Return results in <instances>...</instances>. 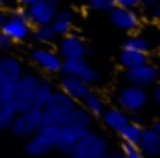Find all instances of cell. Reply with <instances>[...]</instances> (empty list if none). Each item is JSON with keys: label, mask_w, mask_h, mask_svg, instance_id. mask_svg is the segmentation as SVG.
<instances>
[{"label": "cell", "mask_w": 160, "mask_h": 158, "mask_svg": "<svg viewBox=\"0 0 160 158\" xmlns=\"http://www.w3.org/2000/svg\"><path fill=\"white\" fill-rule=\"evenodd\" d=\"M106 152H109V142L93 128H87L79 136L77 142L69 146L63 154L67 158H95L99 154H106Z\"/></svg>", "instance_id": "6da1fadb"}, {"label": "cell", "mask_w": 160, "mask_h": 158, "mask_svg": "<svg viewBox=\"0 0 160 158\" xmlns=\"http://www.w3.org/2000/svg\"><path fill=\"white\" fill-rule=\"evenodd\" d=\"M24 73V65L14 55H2L0 59V101H12L18 79Z\"/></svg>", "instance_id": "7a4b0ae2"}, {"label": "cell", "mask_w": 160, "mask_h": 158, "mask_svg": "<svg viewBox=\"0 0 160 158\" xmlns=\"http://www.w3.org/2000/svg\"><path fill=\"white\" fill-rule=\"evenodd\" d=\"M77 106L73 97H69L67 93H63L61 89H55L49 103L43 107V126H61L65 116L69 114L73 107Z\"/></svg>", "instance_id": "3957f363"}, {"label": "cell", "mask_w": 160, "mask_h": 158, "mask_svg": "<svg viewBox=\"0 0 160 158\" xmlns=\"http://www.w3.org/2000/svg\"><path fill=\"white\" fill-rule=\"evenodd\" d=\"M122 49H134L146 55L160 49V24H142L136 32L126 37Z\"/></svg>", "instance_id": "277c9868"}, {"label": "cell", "mask_w": 160, "mask_h": 158, "mask_svg": "<svg viewBox=\"0 0 160 158\" xmlns=\"http://www.w3.org/2000/svg\"><path fill=\"white\" fill-rule=\"evenodd\" d=\"M41 128H43V110L32 106V107H28V110L16 114L14 122H12V126H10V132L16 138L28 140L32 134H37Z\"/></svg>", "instance_id": "5b68a950"}, {"label": "cell", "mask_w": 160, "mask_h": 158, "mask_svg": "<svg viewBox=\"0 0 160 158\" xmlns=\"http://www.w3.org/2000/svg\"><path fill=\"white\" fill-rule=\"evenodd\" d=\"M148 99H150V93H148V91H146L144 87L132 85V83L120 87V89H118V93H116L118 107H120V110H124V111H128V114H140V111L146 107Z\"/></svg>", "instance_id": "8992f818"}, {"label": "cell", "mask_w": 160, "mask_h": 158, "mask_svg": "<svg viewBox=\"0 0 160 158\" xmlns=\"http://www.w3.org/2000/svg\"><path fill=\"white\" fill-rule=\"evenodd\" d=\"M39 81H41L39 73H35V71H24L22 73V77L16 83L14 97H12L16 114L32 107V95H35V89H37V85H39Z\"/></svg>", "instance_id": "52a82bcc"}, {"label": "cell", "mask_w": 160, "mask_h": 158, "mask_svg": "<svg viewBox=\"0 0 160 158\" xmlns=\"http://www.w3.org/2000/svg\"><path fill=\"white\" fill-rule=\"evenodd\" d=\"M57 126H43L37 134L28 138V142L24 144V152L28 156H47L57 146Z\"/></svg>", "instance_id": "ba28073f"}, {"label": "cell", "mask_w": 160, "mask_h": 158, "mask_svg": "<svg viewBox=\"0 0 160 158\" xmlns=\"http://www.w3.org/2000/svg\"><path fill=\"white\" fill-rule=\"evenodd\" d=\"M63 75H71V77H79L81 81L89 83L91 87L98 85L102 81V71L95 69L85 57H77V59H63Z\"/></svg>", "instance_id": "9c48e42d"}, {"label": "cell", "mask_w": 160, "mask_h": 158, "mask_svg": "<svg viewBox=\"0 0 160 158\" xmlns=\"http://www.w3.org/2000/svg\"><path fill=\"white\" fill-rule=\"evenodd\" d=\"M31 61L32 65L45 71L47 75H61L63 69V57L59 55L57 49L51 47H35L31 51Z\"/></svg>", "instance_id": "30bf717a"}, {"label": "cell", "mask_w": 160, "mask_h": 158, "mask_svg": "<svg viewBox=\"0 0 160 158\" xmlns=\"http://www.w3.org/2000/svg\"><path fill=\"white\" fill-rule=\"evenodd\" d=\"M108 16H109V20H112L113 27L120 28V31H124V32H128V35L136 32L138 28L142 27V16L138 14L136 8L112 6L108 10Z\"/></svg>", "instance_id": "8fae6325"}, {"label": "cell", "mask_w": 160, "mask_h": 158, "mask_svg": "<svg viewBox=\"0 0 160 158\" xmlns=\"http://www.w3.org/2000/svg\"><path fill=\"white\" fill-rule=\"evenodd\" d=\"M59 8H61V0H37L35 4H31L27 8L28 20H31L32 27L51 24Z\"/></svg>", "instance_id": "7c38bea8"}, {"label": "cell", "mask_w": 160, "mask_h": 158, "mask_svg": "<svg viewBox=\"0 0 160 158\" xmlns=\"http://www.w3.org/2000/svg\"><path fill=\"white\" fill-rule=\"evenodd\" d=\"M59 55L63 59H77V57H85L89 53V45L77 32H69V35L59 37Z\"/></svg>", "instance_id": "4fadbf2b"}, {"label": "cell", "mask_w": 160, "mask_h": 158, "mask_svg": "<svg viewBox=\"0 0 160 158\" xmlns=\"http://www.w3.org/2000/svg\"><path fill=\"white\" fill-rule=\"evenodd\" d=\"M4 35L12 41V45H24L31 41V31L32 24L28 18H20V16H8V20L2 27Z\"/></svg>", "instance_id": "5bb4252c"}, {"label": "cell", "mask_w": 160, "mask_h": 158, "mask_svg": "<svg viewBox=\"0 0 160 158\" xmlns=\"http://www.w3.org/2000/svg\"><path fill=\"white\" fill-rule=\"evenodd\" d=\"M158 67L154 63H144L140 67H134V69H128L126 71V81L132 83V85H138V87H152L154 83H158Z\"/></svg>", "instance_id": "9a60e30c"}, {"label": "cell", "mask_w": 160, "mask_h": 158, "mask_svg": "<svg viewBox=\"0 0 160 158\" xmlns=\"http://www.w3.org/2000/svg\"><path fill=\"white\" fill-rule=\"evenodd\" d=\"M59 89H61L63 93H67L69 97H73L75 101L79 103L87 93H89L91 85L85 83V81H81L79 77H71V75H63L61 73V77H59Z\"/></svg>", "instance_id": "2e32d148"}, {"label": "cell", "mask_w": 160, "mask_h": 158, "mask_svg": "<svg viewBox=\"0 0 160 158\" xmlns=\"http://www.w3.org/2000/svg\"><path fill=\"white\" fill-rule=\"evenodd\" d=\"M138 148L142 150V154L146 158L160 156V132L154 130L152 126L144 128L140 136V142H138Z\"/></svg>", "instance_id": "e0dca14e"}, {"label": "cell", "mask_w": 160, "mask_h": 158, "mask_svg": "<svg viewBox=\"0 0 160 158\" xmlns=\"http://www.w3.org/2000/svg\"><path fill=\"white\" fill-rule=\"evenodd\" d=\"M51 27H53V31H55L57 37L73 32V28H75V10L73 8H59L55 18H53V22H51Z\"/></svg>", "instance_id": "ac0fdd59"}, {"label": "cell", "mask_w": 160, "mask_h": 158, "mask_svg": "<svg viewBox=\"0 0 160 158\" xmlns=\"http://www.w3.org/2000/svg\"><path fill=\"white\" fill-rule=\"evenodd\" d=\"M91 124H93V116H91L89 111H87L85 107L81 106V103H77V106H75L73 110H71L69 114L65 116V120H63L61 126H69V128L87 130V128H91Z\"/></svg>", "instance_id": "d6986e66"}, {"label": "cell", "mask_w": 160, "mask_h": 158, "mask_svg": "<svg viewBox=\"0 0 160 158\" xmlns=\"http://www.w3.org/2000/svg\"><path fill=\"white\" fill-rule=\"evenodd\" d=\"M99 120L103 122V126H106L108 130H112L113 134H118V132L130 122V114L124 111V110H120V107H106V111H103V116Z\"/></svg>", "instance_id": "ffe728a7"}, {"label": "cell", "mask_w": 160, "mask_h": 158, "mask_svg": "<svg viewBox=\"0 0 160 158\" xmlns=\"http://www.w3.org/2000/svg\"><path fill=\"white\" fill-rule=\"evenodd\" d=\"M150 61V55L146 53H140V51H134V49H122L120 55H118V63L124 71L128 69H134V67H140V65L148 63Z\"/></svg>", "instance_id": "44dd1931"}, {"label": "cell", "mask_w": 160, "mask_h": 158, "mask_svg": "<svg viewBox=\"0 0 160 158\" xmlns=\"http://www.w3.org/2000/svg\"><path fill=\"white\" fill-rule=\"evenodd\" d=\"M79 103H81V106L85 107V110L89 111L93 118H102L103 111H106V107H108V106H106V99H103V95L99 93L98 89H93V87H91L89 93H87Z\"/></svg>", "instance_id": "7402d4cb"}, {"label": "cell", "mask_w": 160, "mask_h": 158, "mask_svg": "<svg viewBox=\"0 0 160 158\" xmlns=\"http://www.w3.org/2000/svg\"><path fill=\"white\" fill-rule=\"evenodd\" d=\"M85 130H79V128H69V126H59L57 132V150L59 152H65L69 146H73L75 142L79 140V136L83 134Z\"/></svg>", "instance_id": "603a6c76"}, {"label": "cell", "mask_w": 160, "mask_h": 158, "mask_svg": "<svg viewBox=\"0 0 160 158\" xmlns=\"http://www.w3.org/2000/svg\"><path fill=\"white\" fill-rule=\"evenodd\" d=\"M55 89H57V87L53 85L51 79L41 77L39 85H37V89H35V95H32V106H35V107H41V110H43V107L49 103V99H51V95H53V91H55Z\"/></svg>", "instance_id": "cb8c5ba5"}, {"label": "cell", "mask_w": 160, "mask_h": 158, "mask_svg": "<svg viewBox=\"0 0 160 158\" xmlns=\"http://www.w3.org/2000/svg\"><path fill=\"white\" fill-rule=\"evenodd\" d=\"M59 37L55 35L51 24H43V27H32L31 31V41L37 45V47H49L57 41Z\"/></svg>", "instance_id": "d4e9b609"}, {"label": "cell", "mask_w": 160, "mask_h": 158, "mask_svg": "<svg viewBox=\"0 0 160 158\" xmlns=\"http://www.w3.org/2000/svg\"><path fill=\"white\" fill-rule=\"evenodd\" d=\"M142 130H144V126H140V124L130 120V122L118 132V138H120L122 142H128V144H138L140 142V136H142Z\"/></svg>", "instance_id": "484cf974"}, {"label": "cell", "mask_w": 160, "mask_h": 158, "mask_svg": "<svg viewBox=\"0 0 160 158\" xmlns=\"http://www.w3.org/2000/svg\"><path fill=\"white\" fill-rule=\"evenodd\" d=\"M16 118V110L12 101H0V130H10Z\"/></svg>", "instance_id": "4316f807"}, {"label": "cell", "mask_w": 160, "mask_h": 158, "mask_svg": "<svg viewBox=\"0 0 160 158\" xmlns=\"http://www.w3.org/2000/svg\"><path fill=\"white\" fill-rule=\"evenodd\" d=\"M122 152H124L126 158H146L142 154V150L138 148V144H128V142H122Z\"/></svg>", "instance_id": "83f0119b"}, {"label": "cell", "mask_w": 160, "mask_h": 158, "mask_svg": "<svg viewBox=\"0 0 160 158\" xmlns=\"http://www.w3.org/2000/svg\"><path fill=\"white\" fill-rule=\"evenodd\" d=\"M85 4L91 10H102V12H108L109 8L113 6L112 0H85Z\"/></svg>", "instance_id": "f1b7e54d"}, {"label": "cell", "mask_w": 160, "mask_h": 158, "mask_svg": "<svg viewBox=\"0 0 160 158\" xmlns=\"http://www.w3.org/2000/svg\"><path fill=\"white\" fill-rule=\"evenodd\" d=\"M12 47H14V45H12V41L8 39L6 35H4V31L0 28V53H6V51H10Z\"/></svg>", "instance_id": "f546056e"}, {"label": "cell", "mask_w": 160, "mask_h": 158, "mask_svg": "<svg viewBox=\"0 0 160 158\" xmlns=\"http://www.w3.org/2000/svg\"><path fill=\"white\" fill-rule=\"evenodd\" d=\"M113 6H124V8H138L140 0H112Z\"/></svg>", "instance_id": "4dcf8cb0"}, {"label": "cell", "mask_w": 160, "mask_h": 158, "mask_svg": "<svg viewBox=\"0 0 160 158\" xmlns=\"http://www.w3.org/2000/svg\"><path fill=\"white\" fill-rule=\"evenodd\" d=\"M150 97L154 99V103L160 106V83H154L152 85V91H150Z\"/></svg>", "instance_id": "1f68e13d"}, {"label": "cell", "mask_w": 160, "mask_h": 158, "mask_svg": "<svg viewBox=\"0 0 160 158\" xmlns=\"http://www.w3.org/2000/svg\"><path fill=\"white\" fill-rule=\"evenodd\" d=\"M158 2H160V0H140V6L144 8V10H152Z\"/></svg>", "instance_id": "d6a6232c"}, {"label": "cell", "mask_w": 160, "mask_h": 158, "mask_svg": "<svg viewBox=\"0 0 160 158\" xmlns=\"http://www.w3.org/2000/svg\"><path fill=\"white\" fill-rule=\"evenodd\" d=\"M6 20H8V10H6V8H0V28L4 27Z\"/></svg>", "instance_id": "836d02e7"}, {"label": "cell", "mask_w": 160, "mask_h": 158, "mask_svg": "<svg viewBox=\"0 0 160 158\" xmlns=\"http://www.w3.org/2000/svg\"><path fill=\"white\" fill-rule=\"evenodd\" d=\"M37 0H14V4H18V6H24V8H28L31 4H35Z\"/></svg>", "instance_id": "e575fe53"}, {"label": "cell", "mask_w": 160, "mask_h": 158, "mask_svg": "<svg viewBox=\"0 0 160 158\" xmlns=\"http://www.w3.org/2000/svg\"><path fill=\"white\" fill-rule=\"evenodd\" d=\"M12 4H14V0H0V8H6V10L12 6Z\"/></svg>", "instance_id": "d590c367"}, {"label": "cell", "mask_w": 160, "mask_h": 158, "mask_svg": "<svg viewBox=\"0 0 160 158\" xmlns=\"http://www.w3.org/2000/svg\"><path fill=\"white\" fill-rule=\"evenodd\" d=\"M112 158H126V156L122 150H116V152H112Z\"/></svg>", "instance_id": "8d00e7d4"}, {"label": "cell", "mask_w": 160, "mask_h": 158, "mask_svg": "<svg viewBox=\"0 0 160 158\" xmlns=\"http://www.w3.org/2000/svg\"><path fill=\"white\" fill-rule=\"evenodd\" d=\"M152 128H154V130H158V132H160V120H156V122L152 124Z\"/></svg>", "instance_id": "74e56055"}, {"label": "cell", "mask_w": 160, "mask_h": 158, "mask_svg": "<svg viewBox=\"0 0 160 158\" xmlns=\"http://www.w3.org/2000/svg\"><path fill=\"white\" fill-rule=\"evenodd\" d=\"M95 158H112V154H109V152H106V154H99V156H95Z\"/></svg>", "instance_id": "f35d334b"}, {"label": "cell", "mask_w": 160, "mask_h": 158, "mask_svg": "<svg viewBox=\"0 0 160 158\" xmlns=\"http://www.w3.org/2000/svg\"><path fill=\"white\" fill-rule=\"evenodd\" d=\"M2 55H4V53H0V59H2Z\"/></svg>", "instance_id": "ab89813d"}]
</instances>
